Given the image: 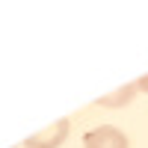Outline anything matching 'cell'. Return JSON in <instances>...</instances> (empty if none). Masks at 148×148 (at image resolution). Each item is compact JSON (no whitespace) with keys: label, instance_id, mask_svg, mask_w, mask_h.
<instances>
[{"label":"cell","instance_id":"6da1fadb","mask_svg":"<svg viewBox=\"0 0 148 148\" xmlns=\"http://www.w3.org/2000/svg\"><path fill=\"white\" fill-rule=\"evenodd\" d=\"M83 145L86 148H127V136L113 125H101L83 136Z\"/></svg>","mask_w":148,"mask_h":148},{"label":"cell","instance_id":"7a4b0ae2","mask_svg":"<svg viewBox=\"0 0 148 148\" xmlns=\"http://www.w3.org/2000/svg\"><path fill=\"white\" fill-rule=\"evenodd\" d=\"M65 127H68V121H56L53 127H47V133H42V136H33L30 139V148H51V145H59L65 139Z\"/></svg>","mask_w":148,"mask_h":148},{"label":"cell","instance_id":"3957f363","mask_svg":"<svg viewBox=\"0 0 148 148\" xmlns=\"http://www.w3.org/2000/svg\"><path fill=\"white\" fill-rule=\"evenodd\" d=\"M139 89H145V92H148V77H142V80H139Z\"/></svg>","mask_w":148,"mask_h":148}]
</instances>
